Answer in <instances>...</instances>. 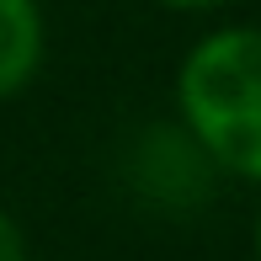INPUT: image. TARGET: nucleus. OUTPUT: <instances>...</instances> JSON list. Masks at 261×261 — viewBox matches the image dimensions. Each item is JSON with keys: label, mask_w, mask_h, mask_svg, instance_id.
<instances>
[{"label": "nucleus", "mask_w": 261, "mask_h": 261, "mask_svg": "<svg viewBox=\"0 0 261 261\" xmlns=\"http://www.w3.org/2000/svg\"><path fill=\"white\" fill-rule=\"evenodd\" d=\"M176 112L219 171L261 181V27H219L176 69Z\"/></svg>", "instance_id": "1"}, {"label": "nucleus", "mask_w": 261, "mask_h": 261, "mask_svg": "<svg viewBox=\"0 0 261 261\" xmlns=\"http://www.w3.org/2000/svg\"><path fill=\"white\" fill-rule=\"evenodd\" d=\"M43 54H48L43 6L38 0H0V101L21 96L38 80Z\"/></svg>", "instance_id": "2"}, {"label": "nucleus", "mask_w": 261, "mask_h": 261, "mask_svg": "<svg viewBox=\"0 0 261 261\" xmlns=\"http://www.w3.org/2000/svg\"><path fill=\"white\" fill-rule=\"evenodd\" d=\"M0 261H32V251H27V234H21V224L11 219L6 208H0Z\"/></svg>", "instance_id": "3"}, {"label": "nucleus", "mask_w": 261, "mask_h": 261, "mask_svg": "<svg viewBox=\"0 0 261 261\" xmlns=\"http://www.w3.org/2000/svg\"><path fill=\"white\" fill-rule=\"evenodd\" d=\"M155 6H165V11H219L229 0H155Z\"/></svg>", "instance_id": "4"}, {"label": "nucleus", "mask_w": 261, "mask_h": 261, "mask_svg": "<svg viewBox=\"0 0 261 261\" xmlns=\"http://www.w3.org/2000/svg\"><path fill=\"white\" fill-rule=\"evenodd\" d=\"M251 251H256V261H261V213H256V234H251Z\"/></svg>", "instance_id": "5"}]
</instances>
